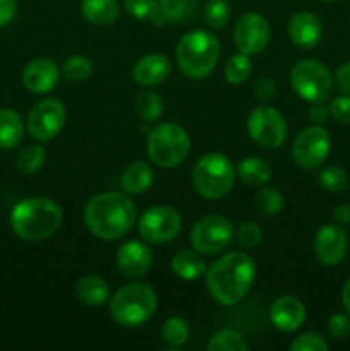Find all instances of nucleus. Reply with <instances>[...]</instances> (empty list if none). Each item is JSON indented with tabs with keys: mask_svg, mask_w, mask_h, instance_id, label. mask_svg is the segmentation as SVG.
Instances as JSON below:
<instances>
[{
	"mask_svg": "<svg viewBox=\"0 0 350 351\" xmlns=\"http://www.w3.org/2000/svg\"><path fill=\"white\" fill-rule=\"evenodd\" d=\"M333 219H335L336 225L345 226L350 223V204L343 202V204L336 206L335 211H333Z\"/></svg>",
	"mask_w": 350,
	"mask_h": 351,
	"instance_id": "46",
	"label": "nucleus"
},
{
	"mask_svg": "<svg viewBox=\"0 0 350 351\" xmlns=\"http://www.w3.org/2000/svg\"><path fill=\"white\" fill-rule=\"evenodd\" d=\"M256 278V264L253 257L244 252H230L216 259L206 269V287L213 300L220 305L232 307L247 293Z\"/></svg>",
	"mask_w": 350,
	"mask_h": 351,
	"instance_id": "1",
	"label": "nucleus"
},
{
	"mask_svg": "<svg viewBox=\"0 0 350 351\" xmlns=\"http://www.w3.org/2000/svg\"><path fill=\"white\" fill-rule=\"evenodd\" d=\"M254 96L259 99L261 103H268L277 96V84L273 79L270 77H261L257 79L254 84Z\"/></svg>",
	"mask_w": 350,
	"mask_h": 351,
	"instance_id": "42",
	"label": "nucleus"
},
{
	"mask_svg": "<svg viewBox=\"0 0 350 351\" xmlns=\"http://www.w3.org/2000/svg\"><path fill=\"white\" fill-rule=\"evenodd\" d=\"M189 335H191V329L185 319L182 317L167 319L161 328V339L170 348H182L189 341Z\"/></svg>",
	"mask_w": 350,
	"mask_h": 351,
	"instance_id": "32",
	"label": "nucleus"
},
{
	"mask_svg": "<svg viewBox=\"0 0 350 351\" xmlns=\"http://www.w3.org/2000/svg\"><path fill=\"white\" fill-rule=\"evenodd\" d=\"M60 71L51 58L40 57L31 60L23 71L24 88L34 95H45L58 84Z\"/></svg>",
	"mask_w": 350,
	"mask_h": 351,
	"instance_id": "17",
	"label": "nucleus"
},
{
	"mask_svg": "<svg viewBox=\"0 0 350 351\" xmlns=\"http://www.w3.org/2000/svg\"><path fill=\"white\" fill-rule=\"evenodd\" d=\"M45 160H47V151L43 146L38 144H30L19 149L16 156V167L23 175H34L43 168Z\"/></svg>",
	"mask_w": 350,
	"mask_h": 351,
	"instance_id": "28",
	"label": "nucleus"
},
{
	"mask_svg": "<svg viewBox=\"0 0 350 351\" xmlns=\"http://www.w3.org/2000/svg\"><path fill=\"white\" fill-rule=\"evenodd\" d=\"M247 132L263 149H277L287 139V120L273 106H256L247 117Z\"/></svg>",
	"mask_w": 350,
	"mask_h": 351,
	"instance_id": "9",
	"label": "nucleus"
},
{
	"mask_svg": "<svg viewBox=\"0 0 350 351\" xmlns=\"http://www.w3.org/2000/svg\"><path fill=\"white\" fill-rule=\"evenodd\" d=\"M154 171L144 161H132L126 167L120 177V187L126 194L137 195L146 192L153 185Z\"/></svg>",
	"mask_w": 350,
	"mask_h": 351,
	"instance_id": "21",
	"label": "nucleus"
},
{
	"mask_svg": "<svg viewBox=\"0 0 350 351\" xmlns=\"http://www.w3.org/2000/svg\"><path fill=\"white\" fill-rule=\"evenodd\" d=\"M24 136V123L16 110H0V149H14Z\"/></svg>",
	"mask_w": 350,
	"mask_h": 351,
	"instance_id": "26",
	"label": "nucleus"
},
{
	"mask_svg": "<svg viewBox=\"0 0 350 351\" xmlns=\"http://www.w3.org/2000/svg\"><path fill=\"white\" fill-rule=\"evenodd\" d=\"M335 84L342 95H350V60L338 67L335 74Z\"/></svg>",
	"mask_w": 350,
	"mask_h": 351,
	"instance_id": "43",
	"label": "nucleus"
},
{
	"mask_svg": "<svg viewBox=\"0 0 350 351\" xmlns=\"http://www.w3.org/2000/svg\"><path fill=\"white\" fill-rule=\"evenodd\" d=\"M182 218L170 206H153L141 215L137 233L148 243H168L180 233Z\"/></svg>",
	"mask_w": 350,
	"mask_h": 351,
	"instance_id": "10",
	"label": "nucleus"
},
{
	"mask_svg": "<svg viewBox=\"0 0 350 351\" xmlns=\"http://www.w3.org/2000/svg\"><path fill=\"white\" fill-rule=\"evenodd\" d=\"M292 351H328L329 345L318 332H304L297 336L290 345Z\"/></svg>",
	"mask_w": 350,
	"mask_h": 351,
	"instance_id": "39",
	"label": "nucleus"
},
{
	"mask_svg": "<svg viewBox=\"0 0 350 351\" xmlns=\"http://www.w3.org/2000/svg\"><path fill=\"white\" fill-rule=\"evenodd\" d=\"M250 75H253V62H250L249 55L242 53V51L232 55L225 64V79L230 84H242Z\"/></svg>",
	"mask_w": 350,
	"mask_h": 351,
	"instance_id": "34",
	"label": "nucleus"
},
{
	"mask_svg": "<svg viewBox=\"0 0 350 351\" xmlns=\"http://www.w3.org/2000/svg\"><path fill=\"white\" fill-rule=\"evenodd\" d=\"M117 269L126 278H141L153 264L151 249L139 240H127L117 250Z\"/></svg>",
	"mask_w": 350,
	"mask_h": 351,
	"instance_id": "16",
	"label": "nucleus"
},
{
	"mask_svg": "<svg viewBox=\"0 0 350 351\" xmlns=\"http://www.w3.org/2000/svg\"><path fill=\"white\" fill-rule=\"evenodd\" d=\"M329 117V108L325 105V101H318V103H311L309 106V119L316 123V125H321L328 120Z\"/></svg>",
	"mask_w": 350,
	"mask_h": 351,
	"instance_id": "45",
	"label": "nucleus"
},
{
	"mask_svg": "<svg viewBox=\"0 0 350 351\" xmlns=\"http://www.w3.org/2000/svg\"><path fill=\"white\" fill-rule=\"evenodd\" d=\"M158 5L165 19L170 23L185 24L198 14L199 0H158Z\"/></svg>",
	"mask_w": 350,
	"mask_h": 351,
	"instance_id": "27",
	"label": "nucleus"
},
{
	"mask_svg": "<svg viewBox=\"0 0 350 351\" xmlns=\"http://www.w3.org/2000/svg\"><path fill=\"white\" fill-rule=\"evenodd\" d=\"M86 228L100 240H119L136 223V206L122 192H103L84 208Z\"/></svg>",
	"mask_w": 350,
	"mask_h": 351,
	"instance_id": "2",
	"label": "nucleus"
},
{
	"mask_svg": "<svg viewBox=\"0 0 350 351\" xmlns=\"http://www.w3.org/2000/svg\"><path fill=\"white\" fill-rule=\"evenodd\" d=\"M134 108L144 122H154L163 113V99L154 91L146 89V91L137 93L136 99H134Z\"/></svg>",
	"mask_w": 350,
	"mask_h": 351,
	"instance_id": "30",
	"label": "nucleus"
},
{
	"mask_svg": "<svg viewBox=\"0 0 350 351\" xmlns=\"http://www.w3.org/2000/svg\"><path fill=\"white\" fill-rule=\"evenodd\" d=\"M318 184L328 192H342L349 185V173L338 165H329L318 173Z\"/></svg>",
	"mask_w": 350,
	"mask_h": 351,
	"instance_id": "36",
	"label": "nucleus"
},
{
	"mask_svg": "<svg viewBox=\"0 0 350 351\" xmlns=\"http://www.w3.org/2000/svg\"><path fill=\"white\" fill-rule=\"evenodd\" d=\"M172 273L184 281H194L206 273V263L198 250H180L170 261Z\"/></svg>",
	"mask_w": 350,
	"mask_h": 351,
	"instance_id": "22",
	"label": "nucleus"
},
{
	"mask_svg": "<svg viewBox=\"0 0 350 351\" xmlns=\"http://www.w3.org/2000/svg\"><path fill=\"white\" fill-rule=\"evenodd\" d=\"M314 254L325 266H336L342 263L349 247V237L345 230L336 223L323 225L314 237Z\"/></svg>",
	"mask_w": 350,
	"mask_h": 351,
	"instance_id": "15",
	"label": "nucleus"
},
{
	"mask_svg": "<svg viewBox=\"0 0 350 351\" xmlns=\"http://www.w3.org/2000/svg\"><path fill=\"white\" fill-rule=\"evenodd\" d=\"M290 84L304 101H326L331 95L333 77L328 67L316 58L297 62L290 72Z\"/></svg>",
	"mask_w": 350,
	"mask_h": 351,
	"instance_id": "8",
	"label": "nucleus"
},
{
	"mask_svg": "<svg viewBox=\"0 0 350 351\" xmlns=\"http://www.w3.org/2000/svg\"><path fill=\"white\" fill-rule=\"evenodd\" d=\"M323 2H340V0H323Z\"/></svg>",
	"mask_w": 350,
	"mask_h": 351,
	"instance_id": "48",
	"label": "nucleus"
},
{
	"mask_svg": "<svg viewBox=\"0 0 350 351\" xmlns=\"http://www.w3.org/2000/svg\"><path fill=\"white\" fill-rule=\"evenodd\" d=\"M233 237V225L222 215H208L199 219L191 232V243L194 250L211 256L225 250Z\"/></svg>",
	"mask_w": 350,
	"mask_h": 351,
	"instance_id": "12",
	"label": "nucleus"
},
{
	"mask_svg": "<svg viewBox=\"0 0 350 351\" xmlns=\"http://www.w3.org/2000/svg\"><path fill=\"white\" fill-rule=\"evenodd\" d=\"M288 38L301 50H312L323 38V24L316 14L301 10L288 21Z\"/></svg>",
	"mask_w": 350,
	"mask_h": 351,
	"instance_id": "18",
	"label": "nucleus"
},
{
	"mask_svg": "<svg viewBox=\"0 0 350 351\" xmlns=\"http://www.w3.org/2000/svg\"><path fill=\"white\" fill-rule=\"evenodd\" d=\"M328 335L333 339H345L350 336V319L345 314H333L328 321Z\"/></svg>",
	"mask_w": 350,
	"mask_h": 351,
	"instance_id": "41",
	"label": "nucleus"
},
{
	"mask_svg": "<svg viewBox=\"0 0 350 351\" xmlns=\"http://www.w3.org/2000/svg\"><path fill=\"white\" fill-rule=\"evenodd\" d=\"M329 115L340 123H350V95L336 96L329 103Z\"/></svg>",
	"mask_w": 350,
	"mask_h": 351,
	"instance_id": "40",
	"label": "nucleus"
},
{
	"mask_svg": "<svg viewBox=\"0 0 350 351\" xmlns=\"http://www.w3.org/2000/svg\"><path fill=\"white\" fill-rule=\"evenodd\" d=\"M17 12L16 0H0V27L7 26L14 21Z\"/></svg>",
	"mask_w": 350,
	"mask_h": 351,
	"instance_id": "44",
	"label": "nucleus"
},
{
	"mask_svg": "<svg viewBox=\"0 0 350 351\" xmlns=\"http://www.w3.org/2000/svg\"><path fill=\"white\" fill-rule=\"evenodd\" d=\"M158 298L146 283H129L110 297V315L124 328H137L153 317Z\"/></svg>",
	"mask_w": 350,
	"mask_h": 351,
	"instance_id": "5",
	"label": "nucleus"
},
{
	"mask_svg": "<svg viewBox=\"0 0 350 351\" xmlns=\"http://www.w3.org/2000/svg\"><path fill=\"white\" fill-rule=\"evenodd\" d=\"M62 208L48 197H27L10 211V226L19 239L41 242L54 235L62 225Z\"/></svg>",
	"mask_w": 350,
	"mask_h": 351,
	"instance_id": "3",
	"label": "nucleus"
},
{
	"mask_svg": "<svg viewBox=\"0 0 350 351\" xmlns=\"http://www.w3.org/2000/svg\"><path fill=\"white\" fill-rule=\"evenodd\" d=\"M209 351H247L249 343L235 329H222L209 338Z\"/></svg>",
	"mask_w": 350,
	"mask_h": 351,
	"instance_id": "31",
	"label": "nucleus"
},
{
	"mask_svg": "<svg viewBox=\"0 0 350 351\" xmlns=\"http://www.w3.org/2000/svg\"><path fill=\"white\" fill-rule=\"evenodd\" d=\"M271 38L270 23L257 12H247L239 17L233 27V40L237 50L246 55L261 53L268 47Z\"/></svg>",
	"mask_w": 350,
	"mask_h": 351,
	"instance_id": "14",
	"label": "nucleus"
},
{
	"mask_svg": "<svg viewBox=\"0 0 350 351\" xmlns=\"http://www.w3.org/2000/svg\"><path fill=\"white\" fill-rule=\"evenodd\" d=\"M254 204H256L257 211L263 216H277L283 209L285 197L278 189L264 185V187L257 191L256 197H254Z\"/></svg>",
	"mask_w": 350,
	"mask_h": 351,
	"instance_id": "33",
	"label": "nucleus"
},
{
	"mask_svg": "<svg viewBox=\"0 0 350 351\" xmlns=\"http://www.w3.org/2000/svg\"><path fill=\"white\" fill-rule=\"evenodd\" d=\"M150 160L161 168H174L184 163L191 151V139L184 127L165 122L150 130L146 139Z\"/></svg>",
	"mask_w": 350,
	"mask_h": 351,
	"instance_id": "7",
	"label": "nucleus"
},
{
	"mask_svg": "<svg viewBox=\"0 0 350 351\" xmlns=\"http://www.w3.org/2000/svg\"><path fill=\"white\" fill-rule=\"evenodd\" d=\"M172 64L161 53H148L141 57L132 67V79L139 86H158L170 75Z\"/></svg>",
	"mask_w": 350,
	"mask_h": 351,
	"instance_id": "20",
	"label": "nucleus"
},
{
	"mask_svg": "<svg viewBox=\"0 0 350 351\" xmlns=\"http://www.w3.org/2000/svg\"><path fill=\"white\" fill-rule=\"evenodd\" d=\"M177 64L185 77L192 81L206 79L220 58V41L213 33L194 29L185 33L177 43Z\"/></svg>",
	"mask_w": 350,
	"mask_h": 351,
	"instance_id": "4",
	"label": "nucleus"
},
{
	"mask_svg": "<svg viewBox=\"0 0 350 351\" xmlns=\"http://www.w3.org/2000/svg\"><path fill=\"white\" fill-rule=\"evenodd\" d=\"M202 16H205L206 24H208L211 29H223V27L229 24L230 16H232L229 0H208V2L205 3Z\"/></svg>",
	"mask_w": 350,
	"mask_h": 351,
	"instance_id": "35",
	"label": "nucleus"
},
{
	"mask_svg": "<svg viewBox=\"0 0 350 351\" xmlns=\"http://www.w3.org/2000/svg\"><path fill=\"white\" fill-rule=\"evenodd\" d=\"M81 12L95 26H110L119 17L120 9L117 0H82Z\"/></svg>",
	"mask_w": 350,
	"mask_h": 351,
	"instance_id": "25",
	"label": "nucleus"
},
{
	"mask_svg": "<svg viewBox=\"0 0 350 351\" xmlns=\"http://www.w3.org/2000/svg\"><path fill=\"white\" fill-rule=\"evenodd\" d=\"M271 324L283 332H294L304 324L305 307L294 295L278 297L270 307Z\"/></svg>",
	"mask_w": 350,
	"mask_h": 351,
	"instance_id": "19",
	"label": "nucleus"
},
{
	"mask_svg": "<svg viewBox=\"0 0 350 351\" xmlns=\"http://www.w3.org/2000/svg\"><path fill=\"white\" fill-rule=\"evenodd\" d=\"M264 239L263 228L257 223H242L237 228V242L244 247V249H254V247L261 245Z\"/></svg>",
	"mask_w": 350,
	"mask_h": 351,
	"instance_id": "38",
	"label": "nucleus"
},
{
	"mask_svg": "<svg viewBox=\"0 0 350 351\" xmlns=\"http://www.w3.org/2000/svg\"><path fill=\"white\" fill-rule=\"evenodd\" d=\"M237 170L222 153H208L196 161L192 168V185L205 199H222L232 191Z\"/></svg>",
	"mask_w": 350,
	"mask_h": 351,
	"instance_id": "6",
	"label": "nucleus"
},
{
	"mask_svg": "<svg viewBox=\"0 0 350 351\" xmlns=\"http://www.w3.org/2000/svg\"><path fill=\"white\" fill-rule=\"evenodd\" d=\"M342 304L350 312V278L345 281V285L342 288Z\"/></svg>",
	"mask_w": 350,
	"mask_h": 351,
	"instance_id": "47",
	"label": "nucleus"
},
{
	"mask_svg": "<svg viewBox=\"0 0 350 351\" xmlns=\"http://www.w3.org/2000/svg\"><path fill=\"white\" fill-rule=\"evenodd\" d=\"M93 72V62L84 55H72L62 65V74L65 79L72 82L84 81L91 75Z\"/></svg>",
	"mask_w": 350,
	"mask_h": 351,
	"instance_id": "37",
	"label": "nucleus"
},
{
	"mask_svg": "<svg viewBox=\"0 0 350 351\" xmlns=\"http://www.w3.org/2000/svg\"><path fill=\"white\" fill-rule=\"evenodd\" d=\"M331 149V137L321 125L305 127L294 141L292 156L302 170L321 167Z\"/></svg>",
	"mask_w": 350,
	"mask_h": 351,
	"instance_id": "13",
	"label": "nucleus"
},
{
	"mask_svg": "<svg viewBox=\"0 0 350 351\" xmlns=\"http://www.w3.org/2000/svg\"><path fill=\"white\" fill-rule=\"evenodd\" d=\"M67 110L58 98H45L27 115V132L38 143H50L64 129Z\"/></svg>",
	"mask_w": 350,
	"mask_h": 351,
	"instance_id": "11",
	"label": "nucleus"
},
{
	"mask_svg": "<svg viewBox=\"0 0 350 351\" xmlns=\"http://www.w3.org/2000/svg\"><path fill=\"white\" fill-rule=\"evenodd\" d=\"M124 7L130 16L139 21H151L154 26H163L167 23L158 0H124Z\"/></svg>",
	"mask_w": 350,
	"mask_h": 351,
	"instance_id": "29",
	"label": "nucleus"
},
{
	"mask_svg": "<svg viewBox=\"0 0 350 351\" xmlns=\"http://www.w3.org/2000/svg\"><path fill=\"white\" fill-rule=\"evenodd\" d=\"M271 175H273V170H271L270 163L266 160H263V158H244L237 165V177L247 187H264L271 180Z\"/></svg>",
	"mask_w": 350,
	"mask_h": 351,
	"instance_id": "23",
	"label": "nucleus"
},
{
	"mask_svg": "<svg viewBox=\"0 0 350 351\" xmlns=\"http://www.w3.org/2000/svg\"><path fill=\"white\" fill-rule=\"evenodd\" d=\"M75 295L82 304L89 307H98L110 300V287L106 280L98 274H86L75 283Z\"/></svg>",
	"mask_w": 350,
	"mask_h": 351,
	"instance_id": "24",
	"label": "nucleus"
}]
</instances>
